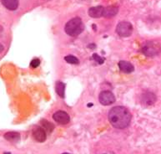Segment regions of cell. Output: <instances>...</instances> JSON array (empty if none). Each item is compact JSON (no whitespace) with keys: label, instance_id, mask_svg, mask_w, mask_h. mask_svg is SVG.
<instances>
[{"label":"cell","instance_id":"obj_1","mask_svg":"<svg viewBox=\"0 0 161 154\" xmlns=\"http://www.w3.org/2000/svg\"><path fill=\"white\" fill-rule=\"evenodd\" d=\"M110 124L117 129H125L129 126L132 119L130 111L125 106H114L109 112Z\"/></svg>","mask_w":161,"mask_h":154},{"label":"cell","instance_id":"obj_2","mask_svg":"<svg viewBox=\"0 0 161 154\" xmlns=\"http://www.w3.org/2000/svg\"><path fill=\"white\" fill-rule=\"evenodd\" d=\"M64 30L69 36H78L84 30V24L82 19L79 17L70 19L65 25Z\"/></svg>","mask_w":161,"mask_h":154},{"label":"cell","instance_id":"obj_3","mask_svg":"<svg viewBox=\"0 0 161 154\" xmlns=\"http://www.w3.org/2000/svg\"><path fill=\"white\" fill-rule=\"evenodd\" d=\"M141 51L144 56L148 57H154L158 56L161 52V46L159 43L156 41H148L144 44Z\"/></svg>","mask_w":161,"mask_h":154},{"label":"cell","instance_id":"obj_4","mask_svg":"<svg viewBox=\"0 0 161 154\" xmlns=\"http://www.w3.org/2000/svg\"><path fill=\"white\" fill-rule=\"evenodd\" d=\"M116 32L120 37H129L133 33V26L129 22H120L116 27Z\"/></svg>","mask_w":161,"mask_h":154},{"label":"cell","instance_id":"obj_5","mask_svg":"<svg viewBox=\"0 0 161 154\" xmlns=\"http://www.w3.org/2000/svg\"><path fill=\"white\" fill-rule=\"evenodd\" d=\"M99 102L103 106H110L115 102L114 95L110 90H103L99 96Z\"/></svg>","mask_w":161,"mask_h":154},{"label":"cell","instance_id":"obj_6","mask_svg":"<svg viewBox=\"0 0 161 154\" xmlns=\"http://www.w3.org/2000/svg\"><path fill=\"white\" fill-rule=\"evenodd\" d=\"M54 120L57 122V123L60 124V125H66L69 122L70 117L67 112L63 111H56L54 116H53Z\"/></svg>","mask_w":161,"mask_h":154},{"label":"cell","instance_id":"obj_7","mask_svg":"<svg viewBox=\"0 0 161 154\" xmlns=\"http://www.w3.org/2000/svg\"><path fill=\"white\" fill-rule=\"evenodd\" d=\"M156 100H157L156 96L154 93L149 92V91L143 93L141 97H140L141 103L145 106H152L153 104H155Z\"/></svg>","mask_w":161,"mask_h":154},{"label":"cell","instance_id":"obj_8","mask_svg":"<svg viewBox=\"0 0 161 154\" xmlns=\"http://www.w3.org/2000/svg\"><path fill=\"white\" fill-rule=\"evenodd\" d=\"M33 137L36 140L37 142H43L46 141V132L45 130L40 127V126H38L36 128H34V131H33Z\"/></svg>","mask_w":161,"mask_h":154},{"label":"cell","instance_id":"obj_9","mask_svg":"<svg viewBox=\"0 0 161 154\" xmlns=\"http://www.w3.org/2000/svg\"><path fill=\"white\" fill-rule=\"evenodd\" d=\"M104 8L103 6H96L92 7L88 10V15L91 18L94 19H97V18H100L103 16V13Z\"/></svg>","mask_w":161,"mask_h":154},{"label":"cell","instance_id":"obj_10","mask_svg":"<svg viewBox=\"0 0 161 154\" xmlns=\"http://www.w3.org/2000/svg\"><path fill=\"white\" fill-rule=\"evenodd\" d=\"M119 8L115 6H109L104 8L103 13V17L104 18H113L118 13Z\"/></svg>","mask_w":161,"mask_h":154},{"label":"cell","instance_id":"obj_11","mask_svg":"<svg viewBox=\"0 0 161 154\" xmlns=\"http://www.w3.org/2000/svg\"><path fill=\"white\" fill-rule=\"evenodd\" d=\"M119 67L120 71L125 73H131L134 71V65L129 62L125 61V60H121L119 62Z\"/></svg>","mask_w":161,"mask_h":154},{"label":"cell","instance_id":"obj_12","mask_svg":"<svg viewBox=\"0 0 161 154\" xmlns=\"http://www.w3.org/2000/svg\"><path fill=\"white\" fill-rule=\"evenodd\" d=\"M3 5L9 10H16L18 7L19 0H1Z\"/></svg>","mask_w":161,"mask_h":154},{"label":"cell","instance_id":"obj_13","mask_svg":"<svg viewBox=\"0 0 161 154\" xmlns=\"http://www.w3.org/2000/svg\"><path fill=\"white\" fill-rule=\"evenodd\" d=\"M3 137L10 142H17L20 140V134L17 132H9L5 133Z\"/></svg>","mask_w":161,"mask_h":154},{"label":"cell","instance_id":"obj_14","mask_svg":"<svg viewBox=\"0 0 161 154\" xmlns=\"http://www.w3.org/2000/svg\"><path fill=\"white\" fill-rule=\"evenodd\" d=\"M64 90H65V84L61 82V81H58L56 84V91H57V94L58 96L64 98Z\"/></svg>","mask_w":161,"mask_h":154},{"label":"cell","instance_id":"obj_15","mask_svg":"<svg viewBox=\"0 0 161 154\" xmlns=\"http://www.w3.org/2000/svg\"><path fill=\"white\" fill-rule=\"evenodd\" d=\"M41 124H42L43 127V129L45 130V131H48L49 133H51L54 131V126L51 123V122H49L47 120H42L41 121Z\"/></svg>","mask_w":161,"mask_h":154},{"label":"cell","instance_id":"obj_16","mask_svg":"<svg viewBox=\"0 0 161 154\" xmlns=\"http://www.w3.org/2000/svg\"><path fill=\"white\" fill-rule=\"evenodd\" d=\"M64 60L69 63V64H73V65H78L79 63V60L73 56H67L64 57Z\"/></svg>","mask_w":161,"mask_h":154},{"label":"cell","instance_id":"obj_17","mask_svg":"<svg viewBox=\"0 0 161 154\" xmlns=\"http://www.w3.org/2000/svg\"><path fill=\"white\" fill-rule=\"evenodd\" d=\"M93 59H94L95 61L97 62L98 64H99V65H102L103 62H104V60H103L101 56H99L98 54H94L93 55Z\"/></svg>","mask_w":161,"mask_h":154},{"label":"cell","instance_id":"obj_18","mask_svg":"<svg viewBox=\"0 0 161 154\" xmlns=\"http://www.w3.org/2000/svg\"><path fill=\"white\" fill-rule=\"evenodd\" d=\"M40 65V60H39V59H34V60H33L32 61H31V67L33 68H37L39 65Z\"/></svg>","mask_w":161,"mask_h":154},{"label":"cell","instance_id":"obj_19","mask_svg":"<svg viewBox=\"0 0 161 154\" xmlns=\"http://www.w3.org/2000/svg\"><path fill=\"white\" fill-rule=\"evenodd\" d=\"M3 49H4V47H3V44H0V54L3 52Z\"/></svg>","mask_w":161,"mask_h":154},{"label":"cell","instance_id":"obj_20","mask_svg":"<svg viewBox=\"0 0 161 154\" xmlns=\"http://www.w3.org/2000/svg\"><path fill=\"white\" fill-rule=\"evenodd\" d=\"M2 31H3V27H2V26L0 25V33H1Z\"/></svg>","mask_w":161,"mask_h":154},{"label":"cell","instance_id":"obj_21","mask_svg":"<svg viewBox=\"0 0 161 154\" xmlns=\"http://www.w3.org/2000/svg\"><path fill=\"white\" fill-rule=\"evenodd\" d=\"M88 47H89V48H91L92 45H91V44H90V45H88ZM93 48H95V45H93Z\"/></svg>","mask_w":161,"mask_h":154},{"label":"cell","instance_id":"obj_22","mask_svg":"<svg viewBox=\"0 0 161 154\" xmlns=\"http://www.w3.org/2000/svg\"><path fill=\"white\" fill-rule=\"evenodd\" d=\"M62 154H70V153H69V152H64V153H62Z\"/></svg>","mask_w":161,"mask_h":154},{"label":"cell","instance_id":"obj_23","mask_svg":"<svg viewBox=\"0 0 161 154\" xmlns=\"http://www.w3.org/2000/svg\"><path fill=\"white\" fill-rule=\"evenodd\" d=\"M4 154H11V153H10V152H5Z\"/></svg>","mask_w":161,"mask_h":154}]
</instances>
